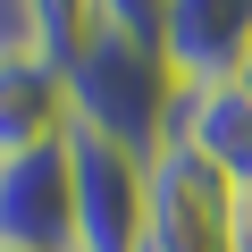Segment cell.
<instances>
[{
  "label": "cell",
  "instance_id": "1",
  "mask_svg": "<svg viewBox=\"0 0 252 252\" xmlns=\"http://www.w3.org/2000/svg\"><path fill=\"white\" fill-rule=\"evenodd\" d=\"M177 93L185 76L168 67L160 42H135V34H109L93 26L84 51L67 59V101H76V126H93V135L126 143L135 160H152L168 143V126H177Z\"/></svg>",
  "mask_w": 252,
  "mask_h": 252
},
{
  "label": "cell",
  "instance_id": "2",
  "mask_svg": "<svg viewBox=\"0 0 252 252\" xmlns=\"http://www.w3.org/2000/svg\"><path fill=\"white\" fill-rule=\"evenodd\" d=\"M67 177H76V252H135L143 210H152V160L126 143L67 126Z\"/></svg>",
  "mask_w": 252,
  "mask_h": 252
},
{
  "label": "cell",
  "instance_id": "3",
  "mask_svg": "<svg viewBox=\"0 0 252 252\" xmlns=\"http://www.w3.org/2000/svg\"><path fill=\"white\" fill-rule=\"evenodd\" d=\"M0 252H76V177H67V143L0 152Z\"/></svg>",
  "mask_w": 252,
  "mask_h": 252
},
{
  "label": "cell",
  "instance_id": "4",
  "mask_svg": "<svg viewBox=\"0 0 252 252\" xmlns=\"http://www.w3.org/2000/svg\"><path fill=\"white\" fill-rule=\"evenodd\" d=\"M160 51L185 84H235L252 59V0H168Z\"/></svg>",
  "mask_w": 252,
  "mask_h": 252
},
{
  "label": "cell",
  "instance_id": "5",
  "mask_svg": "<svg viewBox=\"0 0 252 252\" xmlns=\"http://www.w3.org/2000/svg\"><path fill=\"white\" fill-rule=\"evenodd\" d=\"M168 143H185L202 168H219L235 193H252V93L244 84H185Z\"/></svg>",
  "mask_w": 252,
  "mask_h": 252
},
{
  "label": "cell",
  "instance_id": "6",
  "mask_svg": "<svg viewBox=\"0 0 252 252\" xmlns=\"http://www.w3.org/2000/svg\"><path fill=\"white\" fill-rule=\"evenodd\" d=\"M67 126H76L67 67H51V59H17V67H0V152L67 143Z\"/></svg>",
  "mask_w": 252,
  "mask_h": 252
},
{
  "label": "cell",
  "instance_id": "7",
  "mask_svg": "<svg viewBox=\"0 0 252 252\" xmlns=\"http://www.w3.org/2000/svg\"><path fill=\"white\" fill-rule=\"evenodd\" d=\"M34 26H42V59H76L93 34V0H34Z\"/></svg>",
  "mask_w": 252,
  "mask_h": 252
},
{
  "label": "cell",
  "instance_id": "8",
  "mask_svg": "<svg viewBox=\"0 0 252 252\" xmlns=\"http://www.w3.org/2000/svg\"><path fill=\"white\" fill-rule=\"evenodd\" d=\"M93 26L135 34V42H160L168 34V0H93Z\"/></svg>",
  "mask_w": 252,
  "mask_h": 252
},
{
  "label": "cell",
  "instance_id": "9",
  "mask_svg": "<svg viewBox=\"0 0 252 252\" xmlns=\"http://www.w3.org/2000/svg\"><path fill=\"white\" fill-rule=\"evenodd\" d=\"M17 59H42V26H34V0H0V67H17Z\"/></svg>",
  "mask_w": 252,
  "mask_h": 252
},
{
  "label": "cell",
  "instance_id": "10",
  "mask_svg": "<svg viewBox=\"0 0 252 252\" xmlns=\"http://www.w3.org/2000/svg\"><path fill=\"white\" fill-rule=\"evenodd\" d=\"M235 252H252V193H235Z\"/></svg>",
  "mask_w": 252,
  "mask_h": 252
},
{
  "label": "cell",
  "instance_id": "11",
  "mask_svg": "<svg viewBox=\"0 0 252 252\" xmlns=\"http://www.w3.org/2000/svg\"><path fill=\"white\" fill-rule=\"evenodd\" d=\"M235 84H244V93H252V59H244V76H235Z\"/></svg>",
  "mask_w": 252,
  "mask_h": 252
}]
</instances>
